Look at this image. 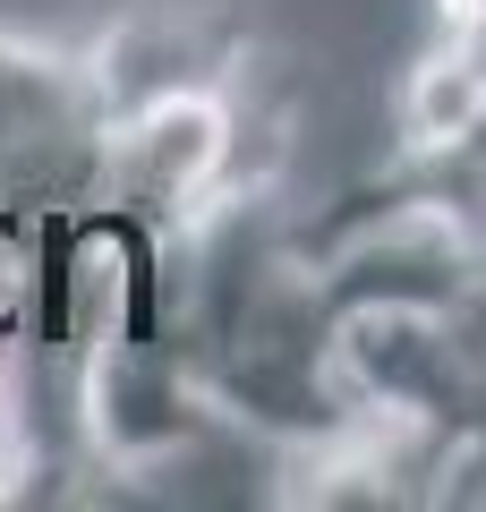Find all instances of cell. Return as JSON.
<instances>
[]
</instances>
